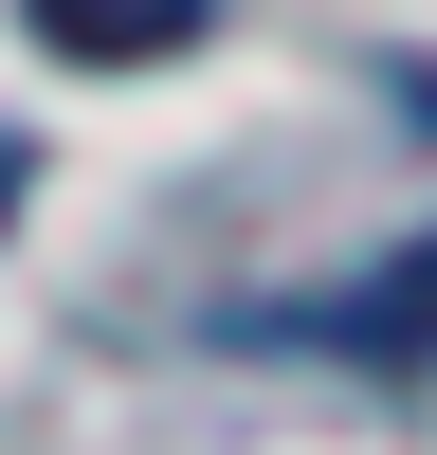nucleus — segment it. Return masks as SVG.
Returning a JSON list of instances; mask_svg holds the SVG:
<instances>
[{
    "mask_svg": "<svg viewBox=\"0 0 437 455\" xmlns=\"http://www.w3.org/2000/svg\"><path fill=\"white\" fill-rule=\"evenodd\" d=\"M218 0H36V36H55L73 73H146V55H182Z\"/></svg>",
    "mask_w": 437,
    "mask_h": 455,
    "instance_id": "f03ea898",
    "label": "nucleus"
},
{
    "mask_svg": "<svg viewBox=\"0 0 437 455\" xmlns=\"http://www.w3.org/2000/svg\"><path fill=\"white\" fill-rule=\"evenodd\" d=\"M255 347H346V364H437V237L383 255V274L346 291H291V310H255Z\"/></svg>",
    "mask_w": 437,
    "mask_h": 455,
    "instance_id": "f257e3e1",
    "label": "nucleus"
}]
</instances>
